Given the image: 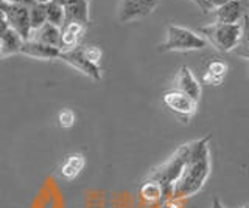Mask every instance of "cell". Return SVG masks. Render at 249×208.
Segmentation results:
<instances>
[{
	"mask_svg": "<svg viewBox=\"0 0 249 208\" xmlns=\"http://www.w3.org/2000/svg\"><path fill=\"white\" fill-rule=\"evenodd\" d=\"M210 137L190 143V156L182 169L181 176L171 187V199L192 197L202 190L212 173V160H210Z\"/></svg>",
	"mask_w": 249,
	"mask_h": 208,
	"instance_id": "1",
	"label": "cell"
},
{
	"mask_svg": "<svg viewBox=\"0 0 249 208\" xmlns=\"http://www.w3.org/2000/svg\"><path fill=\"white\" fill-rule=\"evenodd\" d=\"M189 156H190V143L179 146L162 165L154 168L150 173V176H148L146 180H153L160 185L163 192V200L171 199V187L178 180V177L181 176L187 160H189Z\"/></svg>",
	"mask_w": 249,
	"mask_h": 208,
	"instance_id": "2",
	"label": "cell"
},
{
	"mask_svg": "<svg viewBox=\"0 0 249 208\" xmlns=\"http://www.w3.org/2000/svg\"><path fill=\"white\" fill-rule=\"evenodd\" d=\"M246 17L238 24H218L213 22L207 27L198 30L199 36L206 39L207 44H212L221 53H229L237 48L240 41L246 36Z\"/></svg>",
	"mask_w": 249,
	"mask_h": 208,
	"instance_id": "3",
	"label": "cell"
},
{
	"mask_svg": "<svg viewBox=\"0 0 249 208\" xmlns=\"http://www.w3.org/2000/svg\"><path fill=\"white\" fill-rule=\"evenodd\" d=\"M207 45L209 44L204 37L192 32V30L178 25H168L167 39L159 47V51H195L206 48Z\"/></svg>",
	"mask_w": 249,
	"mask_h": 208,
	"instance_id": "4",
	"label": "cell"
},
{
	"mask_svg": "<svg viewBox=\"0 0 249 208\" xmlns=\"http://www.w3.org/2000/svg\"><path fill=\"white\" fill-rule=\"evenodd\" d=\"M0 11L5 14L8 27H10L13 32L18 33L23 42L28 41L31 36V28H30L27 6L14 5V3L6 2V0H2V2H0Z\"/></svg>",
	"mask_w": 249,
	"mask_h": 208,
	"instance_id": "5",
	"label": "cell"
},
{
	"mask_svg": "<svg viewBox=\"0 0 249 208\" xmlns=\"http://www.w3.org/2000/svg\"><path fill=\"white\" fill-rule=\"evenodd\" d=\"M162 101L171 113H175L176 117L184 121H189L198 109V101H195L193 98L187 96L182 92H178L175 89L165 92L162 96Z\"/></svg>",
	"mask_w": 249,
	"mask_h": 208,
	"instance_id": "6",
	"label": "cell"
},
{
	"mask_svg": "<svg viewBox=\"0 0 249 208\" xmlns=\"http://www.w3.org/2000/svg\"><path fill=\"white\" fill-rule=\"evenodd\" d=\"M61 61H64L69 65H72L76 70H80L86 76H89L93 81L101 80V72H100V65L92 64L90 61L84 56V53L81 50V45H78L75 48H69V50H61L59 58Z\"/></svg>",
	"mask_w": 249,
	"mask_h": 208,
	"instance_id": "7",
	"label": "cell"
},
{
	"mask_svg": "<svg viewBox=\"0 0 249 208\" xmlns=\"http://www.w3.org/2000/svg\"><path fill=\"white\" fill-rule=\"evenodd\" d=\"M246 0H229L224 5L218 6L212 13L218 24H238L246 17Z\"/></svg>",
	"mask_w": 249,
	"mask_h": 208,
	"instance_id": "8",
	"label": "cell"
},
{
	"mask_svg": "<svg viewBox=\"0 0 249 208\" xmlns=\"http://www.w3.org/2000/svg\"><path fill=\"white\" fill-rule=\"evenodd\" d=\"M64 11L66 22H78V24L88 25L89 22V2L86 0H53Z\"/></svg>",
	"mask_w": 249,
	"mask_h": 208,
	"instance_id": "9",
	"label": "cell"
},
{
	"mask_svg": "<svg viewBox=\"0 0 249 208\" xmlns=\"http://www.w3.org/2000/svg\"><path fill=\"white\" fill-rule=\"evenodd\" d=\"M175 90L182 92L187 96L193 98L195 101H199L201 98V84L195 78V75L187 65H182L179 68L175 80Z\"/></svg>",
	"mask_w": 249,
	"mask_h": 208,
	"instance_id": "10",
	"label": "cell"
},
{
	"mask_svg": "<svg viewBox=\"0 0 249 208\" xmlns=\"http://www.w3.org/2000/svg\"><path fill=\"white\" fill-rule=\"evenodd\" d=\"M151 8L142 3L140 0H122L119 6V20L126 24L139 17H145L151 14Z\"/></svg>",
	"mask_w": 249,
	"mask_h": 208,
	"instance_id": "11",
	"label": "cell"
},
{
	"mask_svg": "<svg viewBox=\"0 0 249 208\" xmlns=\"http://www.w3.org/2000/svg\"><path fill=\"white\" fill-rule=\"evenodd\" d=\"M86 27L88 25L78 24V22H66V24H62V27L59 28L61 30L59 50H69L78 47V42H80Z\"/></svg>",
	"mask_w": 249,
	"mask_h": 208,
	"instance_id": "12",
	"label": "cell"
},
{
	"mask_svg": "<svg viewBox=\"0 0 249 208\" xmlns=\"http://www.w3.org/2000/svg\"><path fill=\"white\" fill-rule=\"evenodd\" d=\"M19 53H23V55L36 58V59H58L61 50L54 47H49V45H44L41 42H36L33 39H28L22 44Z\"/></svg>",
	"mask_w": 249,
	"mask_h": 208,
	"instance_id": "13",
	"label": "cell"
},
{
	"mask_svg": "<svg viewBox=\"0 0 249 208\" xmlns=\"http://www.w3.org/2000/svg\"><path fill=\"white\" fill-rule=\"evenodd\" d=\"M30 39H33L36 42H41L44 45H49V47H54V48H59V44H61V30L58 27H54L52 24H45L37 28L36 32L31 33Z\"/></svg>",
	"mask_w": 249,
	"mask_h": 208,
	"instance_id": "14",
	"label": "cell"
},
{
	"mask_svg": "<svg viewBox=\"0 0 249 208\" xmlns=\"http://www.w3.org/2000/svg\"><path fill=\"white\" fill-rule=\"evenodd\" d=\"M226 73H228V64L221 63V61H213L209 64L204 76H202V82L209 84V86H220Z\"/></svg>",
	"mask_w": 249,
	"mask_h": 208,
	"instance_id": "15",
	"label": "cell"
},
{
	"mask_svg": "<svg viewBox=\"0 0 249 208\" xmlns=\"http://www.w3.org/2000/svg\"><path fill=\"white\" fill-rule=\"evenodd\" d=\"M83 168H84V157L81 154H72V156H69L64 163H62L59 173L64 179L73 180L75 177L83 171Z\"/></svg>",
	"mask_w": 249,
	"mask_h": 208,
	"instance_id": "16",
	"label": "cell"
},
{
	"mask_svg": "<svg viewBox=\"0 0 249 208\" xmlns=\"http://www.w3.org/2000/svg\"><path fill=\"white\" fill-rule=\"evenodd\" d=\"M140 197H142L148 204L163 202V192H162L160 185L153 182V180L143 182V185L140 187Z\"/></svg>",
	"mask_w": 249,
	"mask_h": 208,
	"instance_id": "17",
	"label": "cell"
},
{
	"mask_svg": "<svg viewBox=\"0 0 249 208\" xmlns=\"http://www.w3.org/2000/svg\"><path fill=\"white\" fill-rule=\"evenodd\" d=\"M2 44H3V50H2V56L13 55V53H19L23 41L20 39V36L13 32L11 28H8L5 33H2Z\"/></svg>",
	"mask_w": 249,
	"mask_h": 208,
	"instance_id": "18",
	"label": "cell"
},
{
	"mask_svg": "<svg viewBox=\"0 0 249 208\" xmlns=\"http://www.w3.org/2000/svg\"><path fill=\"white\" fill-rule=\"evenodd\" d=\"M28 20H30V28L31 33L36 32L37 28H41L45 22V3H33L28 6Z\"/></svg>",
	"mask_w": 249,
	"mask_h": 208,
	"instance_id": "19",
	"label": "cell"
},
{
	"mask_svg": "<svg viewBox=\"0 0 249 208\" xmlns=\"http://www.w3.org/2000/svg\"><path fill=\"white\" fill-rule=\"evenodd\" d=\"M45 17H47V24H52L58 28H61L62 24H64V11L53 0L45 3Z\"/></svg>",
	"mask_w": 249,
	"mask_h": 208,
	"instance_id": "20",
	"label": "cell"
},
{
	"mask_svg": "<svg viewBox=\"0 0 249 208\" xmlns=\"http://www.w3.org/2000/svg\"><path fill=\"white\" fill-rule=\"evenodd\" d=\"M81 50L84 53V56L88 58L92 64L95 65H100V61H101V56H103V51H101L100 47H97V45H81Z\"/></svg>",
	"mask_w": 249,
	"mask_h": 208,
	"instance_id": "21",
	"label": "cell"
},
{
	"mask_svg": "<svg viewBox=\"0 0 249 208\" xmlns=\"http://www.w3.org/2000/svg\"><path fill=\"white\" fill-rule=\"evenodd\" d=\"M58 121L61 128H72L75 123V113L70 109H62L58 115Z\"/></svg>",
	"mask_w": 249,
	"mask_h": 208,
	"instance_id": "22",
	"label": "cell"
},
{
	"mask_svg": "<svg viewBox=\"0 0 249 208\" xmlns=\"http://www.w3.org/2000/svg\"><path fill=\"white\" fill-rule=\"evenodd\" d=\"M226 2H229V0H206V3L209 5V8L210 10H215V8H218V6H221V5H224Z\"/></svg>",
	"mask_w": 249,
	"mask_h": 208,
	"instance_id": "23",
	"label": "cell"
},
{
	"mask_svg": "<svg viewBox=\"0 0 249 208\" xmlns=\"http://www.w3.org/2000/svg\"><path fill=\"white\" fill-rule=\"evenodd\" d=\"M192 2L195 3V5H198L199 6V10L202 11V13H210L212 10L209 8V5L206 3V0H192Z\"/></svg>",
	"mask_w": 249,
	"mask_h": 208,
	"instance_id": "24",
	"label": "cell"
},
{
	"mask_svg": "<svg viewBox=\"0 0 249 208\" xmlns=\"http://www.w3.org/2000/svg\"><path fill=\"white\" fill-rule=\"evenodd\" d=\"M6 2H10V3H14V5H20V6H31L33 3H36L35 0H6Z\"/></svg>",
	"mask_w": 249,
	"mask_h": 208,
	"instance_id": "25",
	"label": "cell"
},
{
	"mask_svg": "<svg viewBox=\"0 0 249 208\" xmlns=\"http://www.w3.org/2000/svg\"><path fill=\"white\" fill-rule=\"evenodd\" d=\"M8 28H10V27H8V24H6V17H5V14H3L2 11H0V34L5 33Z\"/></svg>",
	"mask_w": 249,
	"mask_h": 208,
	"instance_id": "26",
	"label": "cell"
},
{
	"mask_svg": "<svg viewBox=\"0 0 249 208\" xmlns=\"http://www.w3.org/2000/svg\"><path fill=\"white\" fill-rule=\"evenodd\" d=\"M140 2L145 3L146 6H150L151 10H154V8H156V5H158L159 0H140Z\"/></svg>",
	"mask_w": 249,
	"mask_h": 208,
	"instance_id": "27",
	"label": "cell"
},
{
	"mask_svg": "<svg viewBox=\"0 0 249 208\" xmlns=\"http://www.w3.org/2000/svg\"><path fill=\"white\" fill-rule=\"evenodd\" d=\"M210 208H224V205L220 202V199H216V197H215V199L212 200V207H210Z\"/></svg>",
	"mask_w": 249,
	"mask_h": 208,
	"instance_id": "28",
	"label": "cell"
},
{
	"mask_svg": "<svg viewBox=\"0 0 249 208\" xmlns=\"http://www.w3.org/2000/svg\"><path fill=\"white\" fill-rule=\"evenodd\" d=\"M36 3H47V2H50V0H35Z\"/></svg>",
	"mask_w": 249,
	"mask_h": 208,
	"instance_id": "29",
	"label": "cell"
},
{
	"mask_svg": "<svg viewBox=\"0 0 249 208\" xmlns=\"http://www.w3.org/2000/svg\"><path fill=\"white\" fill-rule=\"evenodd\" d=\"M241 208H248V205H245V207H241Z\"/></svg>",
	"mask_w": 249,
	"mask_h": 208,
	"instance_id": "30",
	"label": "cell"
},
{
	"mask_svg": "<svg viewBox=\"0 0 249 208\" xmlns=\"http://www.w3.org/2000/svg\"><path fill=\"white\" fill-rule=\"evenodd\" d=\"M86 2H89V0H86Z\"/></svg>",
	"mask_w": 249,
	"mask_h": 208,
	"instance_id": "31",
	"label": "cell"
}]
</instances>
